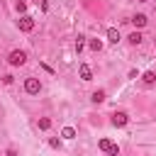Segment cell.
<instances>
[{"mask_svg": "<svg viewBox=\"0 0 156 156\" xmlns=\"http://www.w3.org/2000/svg\"><path fill=\"white\" fill-rule=\"evenodd\" d=\"M141 80H144L146 85H154V83H156V73H154V71H146V73L141 76Z\"/></svg>", "mask_w": 156, "mask_h": 156, "instance_id": "obj_6", "label": "cell"}, {"mask_svg": "<svg viewBox=\"0 0 156 156\" xmlns=\"http://www.w3.org/2000/svg\"><path fill=\"white\" fill-rule=\"evenodd\" d=\"M61 136H63V139H73V136H76V129H73V127H63Z\"/></svg>", "mask_w": 156, "mask_h": 156, "instance_id": "obj_10", "label": "cell"}, {"mask_svg": "<svg viewBox=\"0 0 156 156\" xmlns=\"http://www.w3.org/2000/svg\"><path fill=\"white\" fill-rule=\"evenodd\" d=\"M49 127H51V119L49 117H41L39 119V129H49Z\"/></svg>", "mask_w": 156, "mask_h": 156, "instance_id": "obj_12", "label": "cell"}, {"mask_svg": "<svg viewBox=\"0 0 156 156\" xmlns=\"http://www.w3.org/2000/svg\"><path fill=\"white\" fill-rule=\"evenodd\" d=\"M46 7H49V5H46V0H41V10H46Z\"/></svg>", "mask_w": 156, "mask_h": 156, "instance_id": "obj_19", "label": "cell"}, {"mask_svg": "<svg viewBox=\"0 0 156 156\" xmlns=\"http://www.w3.org/2000/svg\"><path fill=\"white\" fill-rule=\"evenodd\" d=\"M132 24H134V27H139V29H141V27H144V24H146V15H134V17H132Z\"/></svg>", "mask_w": 156, "mask_h": 156, "instance_id": "obj_5", "label": "cell"}, {"mask_svg": "<svg viewBox=\"0 0 156 156\" xmlns=\"http://www.w3.org/2000/svg\"><path fill=\"white\" fill-rule=\"evenodd\" d=\"M141 2H144V0H141Z\"/></svg>", "mask_w": 156, "mask_h": 156, "instance_id": "obj_20", "label": "cell"}, {"mask_svg": "<svg viewBox=\"0 0 156 156\" xmlns=\"http://www.w3.org/2000/svg\"><path fill=\"white\" fill-rule=\"evenodd\" d=\"M127 122H129V115H127V112H115V115H112V124H115V127H124Z\"/></svg>", "mask_w": 156, "mask_h": 156, "instance_id": "obj_4", "label": "cell"}, {"mask_svg": "<svg viewBox=\"0 0 156 156\" xmlns=\"http://www.w3.org/2000/svg\"><path fill=\"white\" fill-rule=\"evenodd\" d=\"M24 90H27L29 95H37V93L41 90V83H39L37 78H27V80H24Z\"/></svg>", "mask_w": 156, "mask_h": 156, "instance_id": "obj_3", "label": "cell"}, {"mask_svg": "<svg viewBox=\"0 0 156 156\" xmlns=\"http://www.w3.org/2000/svg\"><path fill=\"white\" fill-rule=\"evenodd\" d=\"M7 61H10V66H22V63L27 61V54H24L22 49H15V51L10 54V58H7Z\"/></svg>", "mask_w": 156, "mask_h": 156, "instance_id": "obj_1", "label": "cell"}, {"mask_svg": "<svg viewBox=\"0 0 156 156\" xmlns=\"http://www.w3.org/2000/svg\"><path fill=\"white\" fill-rule=\"evenodd\" d=\"M129 41H132V44H139V41H141V34H139V32H132V34H129Z\"/></svg>", "mask_w": 156, "mask_h": 156, "instance_id": "obj_14", "label": "cell"}, {"mask_svg": "<svg viewBox=\"0 0 156 156\" xmlns=\"http://www.w3.org/2000/svg\"><path fill=\"white\" fill-rule=\"evenodd\" d=\"M107 154H110V156H119V149H117V146H115V144H112V149H110V151H107Z\"/></svg>", "mask_w": 156, "mask_h": 156, "instance_id": "obj_18", "label": "cell"}, {"mask_svg": "<svg viewBox=\"0 0 156 156\" xmlns=\"http://www.w3.org/2000/svg\"><path fill=\"white\" fill-rule=\"evenodd\" d=\"M76 51H78V54L83 51V37H78V41H76Z\"/></svg>", "mask_w": 156, "mask_h": 156, "instance_id": "obj_17", "label": "cell"}, {"mask_svg": "<svg viewBox=\"0 0 156 156\" xmlns=\"http://www.w3.org/2000/svg\"><path fill=\"white\" fill-rule=\"evenodd\" d=\"M17 24H20V32H32V29H34V17H29V15H22Z\"/></svg>", "mask_w": 156, "mask_h": 156, "instance_id": "obj_2", "label": "cell"}, {"mask_svg": "<svg viewBox=\"0 0 156 156\" xmlns=\"http://www.w3.org/2000/svg\"><path fill=\"white\" fill-rule=\"evenodd\" d=\"M88 46H90L93 51H100V49H102V41H100V39H90V44H88Z\"/></svg>", "mask_w": 156, "mask_h": 156, "instance_id": "obj_11", "label": "cell"}, {"mask_svg": "<svg viewBox=\"0 0 156 156\" xmlns=\"http://www.w3.org/2000/svg\"><path fill=\"white\" fill-rule=\"evenodd\" d=\"M49 146H51V149H58V146H61V141L54 136V139H49Z\"/></svg>", "mask_w": 156, "mask_h": 156, "instance_id": "obj_16", "label": "cell"}, {"mask_svg": "<svg viewBox=\"0 0 156 156\" xmlns=\"http://www.w3.org/2000/svg\"><path fill=\"white\" fill-rule=\"evenodd\" d=\"M90 100H93L95 105H98V102H102V100H105V90H95V93L90 95Z\"/></svg>", "mask_w": 156, "mask_h": 156, "instance_id": "obj_9", "label": "cell"}, {"mask_svg": "<svg viewBox=\"0 0 156 156\" xmlns=\"http://www.w3.org/2000/svg\"><path fill=\"white\" fill-rule=\"evenodd\" d=\"M80 78H83V80H90V78H93V71H90V66H85V63L80 66Z\"/></svg>", "mask_w": 156, "mask_h": 156, "instance_id": "obj_8", "label": "cell"}, {"mask_svg": "<svg viewBox=\"0 0 156 156\" xmlns=\"http://www.w3.org/2000/svg\"><path fill=\"white\" fill-rule=\"evenodd\" d=\"M15 7H17V12H24V10H27V2H24V0H17Z\"/></svg>", "mask_w": 156, "mask_h": 156, "instance_id": "obj_15", "label": "cell"}, {"mask_svg": "<svg viewBox=\"0 0 156 156\" xmlns=\"http://www.w3.org/2000/svg\"><path fill=\"white\" fill-rule=\"evenodd\" d=\"M107 39H110L112 44H117V41H119V32H117L115 27H110V29H107Z\"/></svg>", "mask_w": 156, "mask_h": 156, "instance_id": "obj_7", "label": "cell"}, {"mask_svg": "<svg viewBox=\"0 0 156 156\" xmlns=\"http://www.w3.org/2000/svg\"><path fill=\"white\" fill-rule=\"evenodd\" d=\"M100 149H102V151H110V149H112V141H110V139H100Z\"/></svg>", "mask_w": 156, "mask_h": 156, "instance_id": "obj_13", "label": "cell"}]
</instances>
